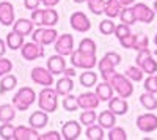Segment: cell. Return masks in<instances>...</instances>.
<instances>
[{"label":"cell","mask_w":157,"mask_h":140,"mask_svg":"<svg viewBox=\"0 0 157 140\" xmlns=\"http://www.w3.org/2000/svg\"><path fill=\"white\" fill-rule=\"evenodd\" d=\"M143 69L140 68V66H129L127 69H126V77L129 79V80H132V82H141L143 80Z\"/></svg>","instance_id":"836d02e7"},{"label":"cell","mask_w":157,"mask_h":140,"mask_svg":"<svg viewBox=\"0 0 157 140\" xmlns=\"http://www.w3.org/2000/svg\"><path fill=\"white\" fill-rule=\"evenodd\" d=\"M77 104H78V109L94 110V109L99 107L101 101H99V98L94 91H85V93H80L77 96Z\"/></svg>","instance_id":"7c38bea8"},{"label":"cell","mask_w":157,"mask_h":140,"mask_svg":"<svg viewBox=\"0 0 157 140\" xmlns=\"http://www.w3.org/2000/svg\"><path fill=\"white\" fill-rule=\"evenodd\" d=\"M0 79H2L0 80V95H5L11 90H14L16 85H17V77L11 72L5 74L3 77H0Z\"/></svg>","instance_id":"d4e9b609"},{"label":"cell","mask_w":157,"mask_h":140,"mask_svg":"<svg viewBox=\"0 0 157 140\" xmlns=\"http://www.w3.org/2000/svg\"><path fill=\"white\" fill-rule=\"evenodd\" d=\"M96 123L101 126L102 129H110V128H113L115 123H116V115L113 112H110V110H104V112H101L98 115Z\"/></svg>","instance_id":"603a6c76"},{"label":"cell","mask_w":157,"mask_h":140,"mask_svg":"<svg viewBox=\"0 0 157 140\" xmlns=\"http://www.w3.org/2000/svg\"><path fill=\"white\" fill-rule=\"evenodd\" d=\"M115 36L118 38V40H121L123 36H126V35H129L130 33V25H127V24H120V25H115Z\"/></svg>","instance_id":"f6af8a7d"},{"label":"cell","mask_w":157,"mask_h":140,"mask_svg":"<svg viewBox=\"0 0 157 140\" xmlns=\"http://www.w3.org/2000/svg\"><path fill=\"white\" fill-rule=\"evenodd\" d=\"M99 98V101H102V103H105V101H109L112 96H113V88L112 85L107 82V80H102L99 85H96V91H94Z\"/></svg>","instance_id":"484cf974"},{"label":"cell","mask_w":157,"mask_h":140,"mask_svg":"<svg viewBox=\"0 0 157 140\" xmlns=\"http://www.w3.org/2000/svg\"><path fill=\"white\" fill-rule=\"evenodd\" d=\"M86 138L88 140H102L104 137H105V134H104V129L101 128L99 124H90L86 126V132H85Z\"/></svg>","instance_id":"4dcf8cb0"},{"label":"cell","mask_w":157,"mask_h":140,"mask_svg":"<svg viewBox=\"0 0 157 140\" xmlns=\"http://www.w3.org/2000/svg\"><path fill=\"white\" fill-rule=\"evenodd\" d=\"M107 138L109 140H127V134L123 128H120V126H113V128L109 129Z\"/></svg>","instance_id":"f35d334b"},{"label":"cell","mask_w":157,"mask_h":140,"mask_svg":"<svg viewBox=\"0 0 157 140\" xmlns=\"http://www.w3.org/2000/svg\"><path fill=\"white\" fill-rule=\"evenodd\" d=\"M33 27H35V24L32 19H25V18H21L17 21L13 22V32H16L22 36H27V35H32L33 32Z\"/></svg>","instance_id":"ffe728a7"},{"label":"cell","mask_w":157,"mask_h":140,"mask_svg":"<svg viewBox=\"0 0 157 140\" xmlns=\"http://www.w3.org/2000/svg\"><path fill=\"white\" fill-rule=\"evenodd\" d=\"M5 43H6V47H8V49H11V50H19V49L22 47V44H24V36L11 30V32L6 35Z\"/></svg>","instance_id":"4316f807"},{"label":"cell","mask_w":157,"mask_h":140,"mask_svg":"<svg viewBox=\"0 0 157 140\" xmlns=\"http://www.w3.org/2000/svg\"><path fill=\"white\" fill-rule=\"evenodd\" d=\"M120 19H121L123 24H127V25L135 24L137 19H135V14H134L132 6H124V8L120 11Z\"/></svg>","instance_id":"e575fe53"},{"label":"cell","mask_w":157,"mask_h":140,"mask_svg":"<svg viewBox=\"0 0 157 140\" xmlns=\"http://www.w3.org/2000/svg\"><path fill=\"white\" fill-rule=\"evenodd\" d=\"M63 74H64V76H68V77H74L77 72H75V68H64Z\"/></svg>","instance_id":"db71d44e"},{"label":"cell","mask_w":157,"mask_h":140,"mask_svg":"<svg viewBox=\"0 0 157 140\" xmlns=\"http://www.w3.org/2000/svg\"><path fill=\"white\" fill-rule=\"evenodd\" d=\"M14 140H39L38 129H33L32 126H16L14 128Z\"/></svg>","instance_id":"9a60e30c"},{"label":"cell","mask_w":157,"mask_h":140,"mask_svg":"<svg viewBox=\"0 0 157 140\" xmlns=\"http://www.w3.org/2000/svg\"><path fill=\"white\" fill-rule=\"evenodd\" d=\"M123 8L118 5L115 0H105V5H104V14H105L107 18L113 19V18H118L120 16V11Z\"/></svg>","instance_id":"1f68e13d"},{"label":"cell","mask_w":157,"mask_h":140,"mask_svg":"<svg viewBox=\"0 0 157 140\" xmlns=\"http://www.w3.org/2000/svg\"><path fill=\"white\" fill-rule=\"evenodd\" d=\"M71 57V65L75 69H93L98 65V58L94 54H85L80 50H72Z\"/></svg>","instance_id":"277c9868"},{"label":"cell","mask_w":157,"mask_h":140,"mask_svg":"<svg viewBox=\"0 0 157 140\" xmlns=\"http://www.w3.org/2000/svg\"><path fill=\"white\" fill-rule=\"evenodd\" d=\"M36 99H38V107L47 113H54L58 109V93L52 87H44V90L39 91Z\"/></svg>","instance_id":"6da1fadb"},{"label":"cell","mask_w":157,"mask_h":140,"mask_svg":"<svg viewBox=\"0 0 157 140\" xmlns=\"http://www.w3.org/2000/svg\"><path fill=\"white\" fill-rule=\"evenodd\" d=\"M99 32L102 35H113V32H115V22L110 18L104 19L102 22H99Z\"/></svg>","instance_id":"60d3db41"},{"label":"cell","mask_w":157,"mask_h":140,"mask_svg":"<svg viewBox=\"0 0 157 140\" xmlns=\"http://www.w3.org/2000/svg\"><path fill=\"white\" fill-rule=\"evenodd\" d=\"M32 80L36 85H43V87H52L54 85V74H52L47 68L43 66H35L30 72Z\"/></svg>","instance_id":"9c48e42d"},{"label":"cell","mask_w":157,"mask_h":140,"mask_svg":"<svg viewBox=\"0 0 157 140\" xmlns=\"http://www.w3.org/2000/svg\"><path fill=\"white\" fill-rule=\"evenodd\" d=\"M109 84L112 85L113 91L121 96V98H130L134 93V85H132V80H129L124 74H120V72H115L112 77L109 79Z\"/></svg>","instance_id":"7a4b0ae2"},{"label":"cell","mask_w":157,"mask_h":140,"mask_svg":"<svg viewBox=\"0 0 157 140\" xmlns=\"http://www.w3.org/2000/svg\"><path fill=\"white\" fill-rule=\"evenodd\" d=\"M80 52H85V54H94L96 55V50H98V46L94 43V40L91 38H83V40L78 43V47H77Z\"/></svg>","instance_id":"d6a6232c"},{"label":"cell","mask_w":157,"mask_h":140,"mask_svg":"<svg viewBox=\"0 0 157 140\" xmlns=\"http://www.w3.org/2000/svg\"><path fill=\"white\" fill-rule=\"evenodd\" d=\"M69 24H71V27L78 32V33H86L91 30V22L88 19V16L85 14L83 11H75L71 14L69 18Z\"/></svg>","instance_id":"30bf717a"},{"label":"cell","mask_w":157,"mask_h":140,"mask_svg":"<svg viewBox=\"0 0 157 140\" xmlns=\"http://www.w3.org/2000/svg\"><path fill=\"white\" fill-rule=\"evenodd\" d=\"M0 22L5 27H10L14 22V6L10 2H0Z\"/></svg>","instance_id":"2e32d148"},{"label":"cell","mask_w":157,"mask_h":140,"mask_svg":"<svg viewBox=\"0 0 157 140\" xmlns=\"http://www.w3.org/2000/svg\"><path fill=\"white\" fill-rule=\"evenodd\" d=\"M88 3V10L96 16H101L104 13V5H105V0H86Z\"/></svg>","instance_id":"ab89813d"},{"label":"cell","mask_w":157,"mask_h":140,"mask_svg":"<svg viewBox=\"0 0 157 140\" xmlns=\"http://www.w3.org/2000/svg\"><path fill=\"white\" fill-rule=\"evenodd\" d=\"M154 44L157 46V33H155V36H154Z\"/></svg>","instance_id":"680465c9"},{"label":"cell","mask_w":157,"mask_h":140,"mask_svg":"<svg viewBox=\"0 0 157 140\" xmlns=\"http://www.w3.org/2000/svg\"><path fill=\"white\" fill-rule=\"evenodd\" d=\"M39 3H41V0H24V6L27 10H30V11L36 10L39 6Z\"/></svg>","instance_id":"f907efd6"},{"label":"cell","mask_w":157,"mask_h":140,"mask_svg":"<svg viewBox=\"0 0 157 140\" xmlns=\"http://www.w3.org/2000/svg\"><path fill=\"white\" fill-rule=\"evenodd\" d=\"M16 118V107L13 104L0 106V123H10Z\"/></svg>","instance_id":"83f0119b"},{"label":"cell","mask_w":157,"mask_h":140,"mask_svg":"<svg viewBox=\"0 0 157 140\" xmlns=\"http://www.w3.org/2000/svg\"><path fill=\"white\" fill-rule=\"evenodd\" d=\"M41 25L44 27H55L58 24V13L54 8H46L41 10Z\"/></svg>","instance_id":"7402d4cb"},{"label":"cell","mask_w":157,"mask_h":140,"mask_svg":"<svg viewBox=\"0 0 157 140\" xmlns=\"http://www.w3.org/2000/svg\"><path fill=\"white\" fill-rule=\"evenodd\" d=\"M109 110L113 112L115 115H126L127 110H129V104L127 101L121 96H116V98H110L109 99Z\"/></svg>","instance_id":"e0dca14e"},{"label":"cell","mask_w":157,"mask_h":140,"mask_svg":"<svg viewBox=\"0 0 157 140\" xmlns=\"http://www.w3.org/2000/svg\"><path fill=\"white\" fill-rule=\"evenodd\" d=\"M21 55H22L24 60H27V61H33V60H38V58H43L44 57V46L38 44L35 41L24 43L22 47H21Z\"/></svg>","instance_id":"ba28073f"},{"label":"cell","mask_w":157,"mask_h":140,"mask_svg":"<svg viewBox=\"0 0 157 140\" xmlns=\"http://www.w3.org/2000/svg\"><path fill=\"white\" fill-rule=\"evenodd\" d=\"M98 120V113L94 110H83L80 113V118H78V121H80V124L83 126H90V124H94Z\"/></svg>","instance_id":"d590c367"},{"label":"cell","mask_w":157,"mask_h":140,"mask_svg":"<svg viewBox=\"0 0 157 140\" xmlns=\"http://www.w3.org/2000/svg\"><path fill=\"white\" fill-rule=\"evenodd\" d=\"M78 82L85 88H91L98 84V74L93 72V69H85V72H82L78 77Z\"/></svg>","instance_id":"f1b7e54d"},{"label":"cell","mask_w":157,"mask_h":140,"mask_svg":"<svg viewBox=\"0 0 157 140\" xmlns=\"http://www.w3.org/2000/svg\"><path fill=\"white\" fill-rule=\"evenodd\" d=\"M0 138L3 140H14V126L10 123H2L0 126Z\"/></svg>","instance_id":"8d00e7d4"},{"label":"cell","mask_w":157,"mask_h":140,"mask_svg":"<svg viewBox=\"0 0 157 140\" xmlns=\"http://www.w3.org/2000/svg\"><path fill=\"white\" fill-rule=\"evenodd\" d=\"M154 13H157V0L154 2Z\"/></svg>","instance_id":"9f6ffc18"},{"label":"cell","mask_w":157,"mask_h":140,"mask_svg":"<svg viewBox=\"0 0 157 140\" xmlns=\"http://www.w3.org/2000/svg\"><path fill=\"white\" fill-rule=\"evenodd\" d=\"M64 68H66V60H64L63 55H52L49 57L47 60V69L54 74V76H58V74H63Z\"/></svg>","instance_id":"ac0fdd59"},{"label":"cell","mask_w":157,"mask_h":140,"mask_svg":"<svg viewBox=\"0 0 157 140\" xmlns=\"http://www.w3.org/2000/svg\"><path fill=\"white\" fill-rule=\"evenodd\" d=\"M149 46V38L146 35H135V41H134V47L135 50H141V49H146Z\"/></svg>","instance_id":"b9f144b4"},{"label":"cell","mask_w":157,"mask_h":140,"mask_svg":"<svg viewBox=\"0 0 157 140\" xmlns=\"http://www.w3.org/2000/svg\"><path fill=\"white\" fill-rule=\"evenodd\" d=\"M63 109L68 110V112H75L78 109V104H77V96H72L71 93L63 96Z\"/></svg>","instance_id":"74e56055"},{"label":"cell","mask_w":157,"mask_h":140,"mask_svg":"<svg viewBox=\"0 0 157 140\" xmlns=\"http://www.w3.org/2000/svg\"><path fill=\"white\" fill-rule=\"evenodd\" d=\"M134 41H135V35H132V33L123 36L121 40H120V43H121V46L124 49H132L134 47Z\"/></svg>","instance_id":"bcb514c9"},{"label":"cell","mask_w":157,"mask_h":140,"mask_svg":"<svg viewBox=\"0 0 157 140\" xmlns=\"http://www.w3.org/2000/svg\"><path fill=\"white\" fill-rule=\"evenodd\" d=\"M55 90H57L58 96H66V95L72 93V90H74V80H72V77H68V76L61 77L55 84Z\"/></svg>","instance_id":"cb8c5ba5"},{"label":"cell","mask_w":157,"mask_h":140,"mask_svg":"<svg viewBox=\"0 0 157 140\" xmlns=\"http://www.w3.org/2000/svg\"><path fill=\"white\" fill-rule=\"evenodd\" d=\"M54 49H55V52L58 55H63V57H68L72 54V50H74V38L72 35L69 33H64V35H58L57 36V40L54 43Z\"/></svg>","instance_id":"52a82bcc"},{"label":"cell","mask_w":157,"mask_h":140,"mask_svg":"<svg viewBox=\"0 0 157 140\" xmlns=\"http://www.w3.org/2000/svg\"><path fill=\"white\" fill-rule=\"evenodd\" d=\"M137 128L145 134L154 132L157 129V117L151 112L141 113V115H138V118H137Z\"/></svg>","instance_id":"8fae6325"},{"label":"cell","mask_w":157,"mask_h":140,"mask_svg":"<svg viewBox=\"0 0 157 140\" xmlns=\"http://www.w3.org/2000/svg\"><path fill=\"white\" fill-rule=\"evenodd\" d=\"M115 2L120 5L121 8H124V6H132L135 3V0H115Z\"/></svg>","instance_id":"f5cc1de1"},{"label":"cell","mask_w":157,"mask_h":140,"mask_svg":"<svg viewBox=\"0 0 157 140\" xmlns=\"http://www.w3.org/2000/svg\"><path fill=\"white\" fill-rule=\"evenodd\" d=\"M105 57L113 63L115 66H118V65L121 63V55H120V54H116V52H107V54H105Z\"/></svg>","instance_id":"c3c4849f"},{"label":"cell","mask_w":157,"mask_h":140,"mask_svg":"<svg viewBox=\"0 0 157 140\" xmlns=\"http://www.w3.org/2000/svg\"><path fill=\"white\" fill-rule=\"evenodd\" d=\"M41 3L46 6V8H54L60 3V0H41Z\"/></svg>","instance_id":"816d5d0a"},{"label":"cell","mask_w":157,"mask_h":140,"mask_svg":"<svg viewBox=\"0 0 157 140\" xmlns=\"http://www.w3.org/2000/svg\"><path fill=\"white\" fill-rule=\"evenodd\" d=\"M57 36H58V32L54 27H44V25H39L36 30L32 32V40L38 44H41V46L54 44Z\"/></svg>","instance_id":"5b68a950"},{"label":"cell","mask_w":157,"mask_h":140,"mask_svg":"<svg viewBox=\"0 0 157 140\" xmlns=\"http://www.w3.org/2000/svg\"><path fill=\"white\" fill-rule=\"evenodd\" d=\"M36 96L38 95L32 87H22L13 98V106L16 107V110H27L35 104Z\"/></svg>","instance_id":"3957f363"},{"label":"cell","mask_w":157,"mask_h":140,"mask_svg":"<svg viewBox=\"0 0 157 140\" xmlns=\"http://www.w3.org/2000/svg\"><path fill=\"white\" fill-rule=\"evenodd\" d=\"M61 138L64 140H77L78 137H80L82 134V124L80 121H75V120H71L68 123H64L61 126Z\"/></svg>","instance_id":"4fadbf2b"},{"label":"cell","mask_w":157,"mask_h":140,"mask_svg":"<svg viewBox=\"0 0 157 140\" xmlns=\"http://www.w3.org/2000/svg\"><path fill=\"white\" fill-rule=\"evenodd\" d=\"M140 104L146 110H155L157 109V98H155L154 93L146 91V93L140 95Z\"/></svg>","instance_id":"f546056e"},{"label":"cell","mask_w":157,"mask_h":140,"mask_svg":"<svg viewBox=\"0 0 157 140\" xmlns=\"http://www.w3.org/2000/svg\"><path fill=\"white\" fill-rule=\"evenodd\" d=\"M145 90L149 91V93H157V76L155 74H149V77L145 80Z\"/></svg>","instance_id":"7bdbcfd3"},{"label":"cell","mask_w":157,"mask_h":140,"mask_svg":"<svg viewBox=\"0 0 157 140\" xmlns=\"http://www.w3.org/2000/svg\"><path fill=\"white\" fill-rule=\"evenodd\" d=\"M30 19L33 21V24H35V25H38V27H39V25H41V22H43V21H41V10H38V8H36V10H33V11H32V18H30Z\"/></svg>","instance_id":"681fc988"},{"label":"cell","mask_w":157,"mask_h":140,"mask_svg":"<svg viewBox=\"0 0 157 140\" xmlns=\"http://www.w3.org/2000/svg\"><path fill=\"white\" fill-rule=\"evenodd\" d=\"M49 123V117H47V112H44V110H36V112H33L32 115H30V118H29V126H32L33 129H43V128H46V124Z\"/></svg>","instance_id":"d6986e66"},{"label":"cell","mask_w":157,"mask_h":140,"mask_svg":"<svg viewBox=\"0 0 157 140\" xmlns=\"http://www.w3.org/2000/svg\"><path fill=\"white\" fill-rule=\"evenodd\" d=\"M6 43L3 41V40H0V57H3L5 55V52H6Z\"/></svg>","instance_id":"11a10c76"},{"label":"cell","mask_w":157,"mask_h":140,"mask_svg":"<svg viewBox=\"0 0 157 140\" xmlns=\"http://www.w3.org/2000/svg\"><path fill=\"white\" fill-rule=\"evenodd\" d=\"M137 52H138L137 58H135L137 66H140L145 74H155L157 72V61L154 60L151 50L146 47V49L137 50Z\"/></svg>","instance_id":"8992f818"},{"label":"cell","mask_w":157,"mask_h":140,"mask_svg":"<svg viewBox=\"0 0 157 140\" xmlns=\"http://www.w3.org/2000/svg\"><path fill=\"white\" fill-rule=\"evenodd\" d=\"M96 66L99 68V72H101V76H102V80H107V82H109V79L112 77V76L116 72V71H115V65H113V63H112L105 55L102 57V60L98 61Z\"/></svg>","instance_id":"44dd1931"},{"label":"cell","mask_w":157,"mask_h":140,"mask_svg":"<svg viewBox=\"0 0 157 140\" xmlns=\"http://www.w3.org/2000/svg\"><path fill=\"white\" fill-rule=\"evenodd\" d=\"M132 10H134V14H135L137 22L149 24V22L154 21L155 13H154V10H151L148 5H145V3H134V5H132Z\"/></svg>","instance_id":"5bb4252c"},{"label":"cell","mask_w":157,"mask_h":140,"mask_svg":"<svg viewBox=\"0 0 157 140\" xmlns=\"http://www.w3.org/2000/svg\"><path fill=\"white\" fill-rule=\"evenodd\" d=\"M13 71V61L10 58L5 57H0V77H3L5 74Z\"/></svg>","instance_id":"ee69618b"},{"label":"cell","mask_w":157,"mask_h":140,"mask_svg":"<svg viewBox=\"0 0 157 140\" xmlns=\"http://www.w3.org/2000/svg\"><path fill=\"white\" fill-rule=\"evenodd\" d=\"M75 3H83V2H86V0H74Z\"/></svg>","instance_id":"6f0895ef"},{"label":"cell","mask_w":157,"mask_h":140,"mask_svg":"<svg viewBox=\"0 0 157 140\" xmlns=\"http://www.w3.org/2000/svg\"><path fill=\"white\" fill-rule=\"evenodd\" d=\"M39 140H61V134L57 131H49L43 135H39Z\"/></svg>","instance_id":"7dc6e473"}]
</instances>
